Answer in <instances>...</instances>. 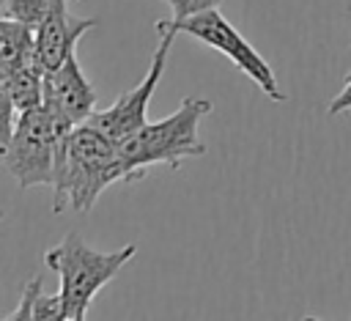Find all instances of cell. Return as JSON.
<instances>
[{"instance_id":"cell-10","label":"cell","mask_w":351,"mask_h":321,"mask_svg":"<svg viewBox=\"0 0 351 321\" xmlns=\"http://www.w3.org/2000/svg\"><path fill=\"white\" fill-rule=\"evenodd\" d=\"M5 82H8V91H11L19 112L44 104V66L38 63V58H33V60L22 63L19 69H14L11 74H5Z\"/></svg>"},{"instance_id":"cell-16","label":"cell","mask_w":351,"mask_h":321,"mask_svg":"<svg viewBox=\"0 0 351 321\" xmlns=\"http://www.w3.org/2000/svg\"><path fill=\"white\" fill-rule=\"evenodd\" d=\"M8 16V0H0V19Z\"/></svg>"},{"instance_id":"cell-2","label":"cell","mask_w":351,"mask_h":321,"mask_svg":"<svg viewBox=\"0 0 351 321\" xmlns=\"http://www.w3.org/2000/svg\"><path fill=\"white\" fill-rule=\"evenodd\" d=\"M211 112V102L200 96H186L176 112L159 121H148L129 137L118 140V154L126 170V181H137L145 176L151 165H170L173 170L181 167L184 159L203 156L206 143L200 140L197 129L200 121Z\"/></svg>"},{"instance_id":"cell-15","label":"cell","mask_w":351,"mask_h":321,"mask_svg":"<svg viewBox=\"0 0 351 321\" xmlns=\"http://www.w3.org/2000/svg\"><path fill=\"white\" fill-rule=\"evenodd\" d=\"M346 110H351V74H348L346 85L340 88V93L332 99V104H329V115H337V112H346Z\"/></svg>"},{"instance_id":"cell-3","label":"cell","mask_w":351,"mask_h":321,"mask_svg":"<svg viewBox=\"0 0 351 321\" xmlns=\"http://www.w3.org/2000/svg\"><path fill=\"white\" fill-rule=\"evenodd\" d=\"M137 247L126 244L112 252H101L88 247L80 233H69L55 247L47 250V266L60 277V302L69 321H82L88 305L132 258Z\"/></svg>"},{"instance_id":"cell-7","label":"cell","mask_w":351,"mask_h":321,"mask_svg":"<svg viewBox=\"0 0 351 321\" xmlns=\"http://www.w3.org/2000/svg\"><path fill=\"white\" fill-rule=\"evenodd\" d=\"M71 3L74 0H52V5L47 8L44 19L33 27L36 36V58L44 66V71L60 66L77 47V41L82 38V33H88L90 27H96V19H85V16H74L71 14Z\"/></svg>"},{"instance_id":"cell-6","label":"cell","mask_w":351,"mask_h":321,"mask_svg":"<svg viewBox=\"0 0 351 321\" xmlns=\"http://www.w3.org/2000/svg\"><path fill=\"white\" fill-rule=\"evenodd\" d=\"M176 33H159V44L151 55V66L145 71V77L132 88V91H123L107 110H96L85 123L96 126L99 132H104L110 140H123L129 137L132 132H137L140 126L148 123V104L154 99V91L165 74V66H167V52H170V44H173Z\"/></svg>"},{"instance_id":"cell-14","label":"cell","mask_w":351,"mask_h":321,"mask_svg":"<svg viewBox=\"0 0 351 321\" xmlns=\"http://www.w3.org/2000/svg\"><path fill=\"white\" fill-rule=\"evenodd\" d=\"M159 3H167L173 16L181 19V16H192L197 11H206V8H219L222 0H159Z\"/></svg>"},{"instance_id":"cell-5","label":"cell","mask_w":351,"mask_h":321,"mask_svg":"<svg viewBox=\"0 0 351 321\" xmlns=\"http://www.w3.org/2000/svg\"><path fill=\"white\" fill-rule=\"evenodd\" d=\"M159 33H186L208 47H214L217 52H222L244 77H250L271 102H282L285 93L277 85L274 69L263 60V55L225 19V14L219 8H206L197 11L192 16H181V19H159L156 22Z\"/></svg>"},{"instance_id":"cell-17","label":"cell","mask_w":351,"mask_h":321,"mask_svg":"<svg viewBox=\"0 0 351 321\" xmlns=\"http://www.w3.org/2000/svg\"><path fill=\"white\" fill-rule=\"evenodd\" d=\"M3 217H5V214H3V211H0V222H3Z\"/></svg>"},{"instance_id":"cell-12","label":"cell","mask_w":351,"mask_h":321,"mask_svg":"<svg viewBox=\"0 0 351 321\" xmlns=\"http://www.w3.org/2000/svg\"><path fill=\"white\" fill-rule=\"evenodd\" d=\"M16 118H19V110L14 104V96L8 91V82L5 77L0 74V148L11 140V132L16 126Z\"/></svg>"},{"instance_id":"cell-9","label":"cell","mask_w":351,"mask_h":321,"mask_svg":"<svg viewBox=\"0 0 351 321\" xmlns=\"http://www.w3.org/2000/svg\"><path fill=\"white\" fill-rule=\"evenodd\" d=\"M36 58V36L19 19H0V74H11L22 63Z\"/></svg>"},{"instance_id":"cell-4","label":"cell","mask_w":351,"mask_h":321,"mask_svg":"<svg viewBox=\"0 0 351 321\" xmlns=\"http://www.w3.org/2000/svg\"><path fill=\"white\" fill-rule=\"evenodd\" d=\"M66 115L49 110L47 104L19 112L11 140L0 148V165L14 176L22 189L55 181L58 143L74 129Z\"/></svg>"},{"instance_id":"cell-8","label":"cell","mask_w":351,"mask_h":321,"mask_svg":"<svg viewBox=\"0 0 351 321\" xmlns=\"http://www.w3.org/2000/svg\"><path fill=\"white\" fill-rule=\"evenodd\" d=\"M44 104L71 123H85L96 112V91L74 52L60 66L44 71Z\"/></svg>"},{"instance_id":"cell-13","label":"cell","mask_w":351,"mask_h":321,"mask_svg":"<svg viewBox=\"0 0 351 321\" xmlns=\"http://www.w3.org/2000/svg\"><path fill=\"white\" fill-rule=\"evenodd\" d=\"M38 291H41V277L27 280V283L22 285V296H19L16 310H11L5 318H33V302H36Z\"/></svg>"},{"instance_id":"cell-1","label":"cell","mask_w":351,"mask_h":321,"mask_svg":"<svg viewBox=\"0 0 351 321\" xmlns=\"http://www.w3.org/2000/svg\"><path fill=\"white\" fill-rule=\"evenodd\" d=\"M115 181H126L118 143L90 123H77L58 145L52 211H88Z\"/></svg>"},{"instance_id":"cell-11","label":"cell","mask_w":351,"mask_h":321,"mask_svg":"<svg viewBox=\"0 0 351 321\" xmlns=\"http://www.w3.org/2000/svg\"><path fill=\"white\" fill-rule=\"evenodd\" d=\"M49 5L52 0H8V16L25 22L27 27H36L44 19Z\"/></svg>"}]
</instances>
